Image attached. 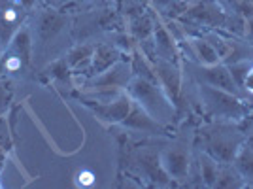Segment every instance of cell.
Listing matches in <instances>:
<instances>
[{
	"instance_id": "cell-1",
	"label": "cell",
	"mask_w": 253,
	"mask_h": 189,
	"mask_svg": "<svg viewBox=\"0 0 253 189\" xmlns=\"http://www.w3.org/2000/svg\"><path fill=\"white\" fill-rule=\"evenodd\" d=\"M108 129L119 147V178H126V184L138 188H174L159 157L161 146L169 137L132 140L114 127Z\"/></svg>"
},
{
	"instance_id": "cell-2",
	"label": "cell",
	"mask_w": 253,
	"mask_h": 189,
	"mask_svg": "<svg viewBox=\"0 0 253 189\" xmlns=\"http://www.w3.org/2000/svg\"><path fill=\"white\" fill-rule=\"evenodd\" d=\"M32 40V61L40 72L43 66L64 57L74 44V13L70 10H55L38 6L29 17Z\"/></svg>"
},
{
	"instance_id": "cell-3",
	"label": "cell",
	"mask_w": 253,
	"mask_h": 189,
	"mask_svg": "<svg viewBox=\"0 0 253 189\" xmlns=\"http://www.w3.org/2000/svg\"><path fill=\"white\" fill-rule=\"evenodd\" d=\"M199 119L187 117L179 123L161 146V165L172 180L174 188H185L195 163V133Z\"/></svg>"
},
{
	"instance_id": "cell-4",
	"label": "cell",
	"mask_w": 253,
	"mask_h": 189,
	"mask_svg": "<svg viewBox=\"0 0 253 189\" xmlns=\"http://www.w3.org/2000/svg\"><path fill=\"white\" fill-rule=\"evenodd\" d=\"M246 142L248 133L244 125L210 119H201L197 123L195 147L210 153L219 163H232Z\"/></svg>"
},
{
	"instance_id": "cell-5",
	"label": "cell",
	"mask_w": 253,
	"mask_h": 189,
	"mask_svg": "<svg viewBox=\"0 0 253 189\" xmlns=\"http://www.w3.org/2000/svg\"><path fill=\"white\" fill-rule=\"evenodd\" d=\"M2 80L11 87L17 96L19 91L27 87H36L40 84V72L32 61V40L29 31V21L23 25L19 32L4 51V76Z\"/></svg>"
},
{
	"instance_id": "cell-6",
	"label": "cell",
	"mask_w": 253,
	"mask_h": 189,
	"mask_svg": "<svg viewBox=\"0 0 253 189\" xmlns=\"http://www.w3.org/2000/svg\"><path fill=\"white\" fill-rule=\"evenodd\" d=\"M125 91L136 104H140L148 112L149 116L155 117L161 125L169 127L170 131H174L178 127V108L159 84L132 76V80L128 82Z\"/></svg>"
},
{
	"instance_id": "cell-7",
	"label": "cell",
	"mask_w": 253,
	"mask_h": 189,
	"mask_svg": "<svg viewBox=\"0 0 253 189\" xmlns=\"http://www.w3.org/2000/svg\"><path fill=\"white\" fill-rule=\"evenodd\" d=\"M74 13V42H104L106 36L116 29L125 27L117 6L96 8Z\"/></svg>"
},
{
	"instance_id": "cell-8",
	"label": "cell",
	"mask_w": 253,
	"mask_h": 189,
	"mask_svg": "<svg viewBox=\"0 0 253 189\" xmlns=\"http://www.w3.org/2000/svg\"><path fill=\"white\" fill-rule=\"evenodd\" d=\"M181 68H183V74L189 78L191 82H195V84L225 89L229 93H234L238 94V96H242V98H246L242 89H240V85L234 82L231 70H229V66L225 63L199 64L195 63V61H189V59H181Z\"/></svg>"
},
{
	"instance_id": "cell-9",
	"label": "cell",
	"mask_w": 253,
	"mask_h": 189,
	"mask_svg": "<svg viewBox=\"0 0 253 189\" xmlns=\"http://www.w3.org/2000/svg\"><path fill=\"white\" fill-rule=\"evenodd\" d=\"M114 129H117L119 133H123L126 138H132V140H142V138H167L172 135V131H170L169 127L161 125L155 117L149 116L148 112L140 104H136L134 100H132L128 116L119 125H114Z\"/></svg>"
},
{
	"instance_id": "cell-10",
	"label": "cell",
	"mask_w": 253,
	"mask_h": 189,
	"mask_svg": "<svg viewBox=\"0 0 253 189\" xmlns=\"http://www.w3.org/2000/svg\"><path fill=\"white\" fill-rule=\"evenodd\" d=\"M132 66L130 57H121L104 72L91 76L76 85V93H93V91H104V89H126L128 82L132 80Z\"/></svg>"
},
{
	"instance_id": "cell-11",
	"label": "cell",
	"mask_w": 253,
	"mask_h": 189,
	"mask_svg": "<svg viewBox=\"0 0 253 189\" xmlns=\"http://www.w3.org/2000/svg\"><path fill=\"white\" fill-rule=\"evenodd\" d=\"M74 98L78 104L84 106L85 110L104 127L119 125L128 116L130 106H132V98L128 96L126 91L119 98L110 100V102H98V100H91V98H85V96H80V94H74Z\"/></svg>"
},
{
	"instance_id": "cell-12",
	"label": "cell",
	"mask_w": 253,
	"mask_h": 189,
	"mask_svg": "<svg viewBox=\"0 0 253 189\" xmlns=\"http://www.w3.org/2000/svg\"><path fill=\"white\" fill-rule=\"evenodd\" d=\"M31 11L19 4V0H0V49L6 51L13 36L29 21Z\"/></svg>"
},
{
	"instance_id": "cell-13",
	"label": "cell",
	"mask_w": 253,
	"mask_h": 189,
	"mask_svg": "<svg viewBox=\"0 0 253 189\" xmlns=\"http://www.w3.org/2000/svg\"><path fill=\"white\" fill-rule=\"evenodd\" d=\"M155 74H157L159 85L163 91L169 94V98L176 104H179V94L183 87V68L181 61H167V59H155Z\"/></svg>"
},
{
	"instance_id": "cell-14",
	"label": "cell",
	"mask_w": 253,
	"mask_h": 189,
	"mask_svg": "<svg viewBox=\"0 0 253 189\" xmlns=\"http://www.w3.org/2000/svg\"><path fill=\"white\" fill-rule=\"evenodd\" d=\"M121 57H125V55H123L121 51H117L112 44L98 42L95 47V53H93L91 64H89V70H87L84 80L91 78V76H96V74H100V72H104L106 68H110L114 63H117ZM84 80H80V82H84ZM80 82H76V85L80 84Z\"/></svg>"
},
{
	"instance_id": "cell-15",
	"label": "cell",
	"mask_w": 253,
	"mask_h": 189,
	"mask_svg": "<svg viewBox=\"0 0 253 189\" xmlns=\"http://www.w3.org/2000/svg\"><path fill=\"white\" fill-rule=\"evenodd\" d=\"M153 42H155V49H157V59L181 61L178 42L172 38L169 29L165 27V23L161 21L159 17H157V23H155V31H153Z\"/></svg>"
},
{
	"instance_id": "cell-16",
	"label": "cell",
	"mask_w": 253,
	"mask_h": 189,
	"mask_svg": "<svg viewBox=\"0 0 253 189\" xmlns=\"http://www.w3.org/2000/svg\"><path fill=\"white\" fill-rule=\"evenodd\" d=\"M155 23H157V15L153 13L151 8H148V10H144L142 13H136V15L125 19V29L138 44L140 40H146V38H149L153 34Z\"/></svg>"
},
{
	"instance_id": "cell-17",
	"label": "cell",
	"mask_w": 253,
	"mask_h": 189,
	"mask_svg": "<svg viewBox=\"0 0 253 189\" xmlns=\"http://www.w3.org/2000/svg\"><path fill=\"white\" fill-rule=\"evenodd\" d=\"M195 165H197L199 176L202 180V186L206 189H215V182H217L221 163L211 157L210 153H206L202 149H195Z\"/></svg>"
},
{
	"instance_id": "cell-18",
	"label": "cell",
	"mask_w": 253,
	"mask_h": 189,
	"mask_svg": "<svg viewBox=\"0 0 253 189\" xmlns=\"http://www.w3.org/2000/svg\"><path fill=\"white\" fill-rule=\"evenodd\" d=\"M191 0H148L149 8L153 10V13L157 15L161 21L167 19H179Z\"/></svg>"
},
{
	"instance_id": "cell-19",
	"label": "cell",
	"mask_w": 253,
	"mask_h": 189,
	"mask_svg": "<svg viewBox=\"0 0 253 189\" xmlns=\"http://www.w3.org/2000/svg\"><path fill=\"white\" fill-rule=\"evenodd\" d=\"M215 189H248V186L238 168L234 167V163H221Z\"/></svg>"
},
{
	"instance_id": "cell-20",
	"label": "cell",
	"mask_w": 253,
	"mask_h": 189,
	"mask_svg": "<svg viewBox=\"0 0 253 189\" xmlns=\"http://www.w3.org/2000/svg\"><path fill=\"white\" fill-rule=\"evenodd\" d=\"M234 167L238 168V172L242 174L244 182L248 188L253 189V142L248 138V142L238 151V155L234 157Z\"/></svg>"
},
{
	"instance_id": "cell-21",
	"label": "cell",
	"mask_w": 253,
	"mask_h": 189,
	"mask_svg": "<svg viewBox=\"0 0 253 189\" xmlns=\"http://www.w3.org/2000/svg\"><path fill=\"white\" fill-rule=\"evenodd\" d=\"M104 42L112 44L114 47H116L117 51H121L125 57H130L132 53L136 51L138 44L136 40L126 32L125 27H121V29H116V31H112L108 36H106Z\"/></svg>"
},
{
	"instance_id": "cell-22",
	"label": "cell",
	"mask_w": 253,
	"mask_h": 189,
	"mask_svg": "<svg viewBox=\"0 0 253 189\" xmlns=\"http://www.w3.org/2000/svg\"><path fill=\"white\" fill-rule=\"evenodd\" d=\"M130 66H132V74H134L136 78H142V80H148V82L159 84L153 63H151L149 59H146L142 53L138 51V47H136V51L130 55Z\"/></svg>"
},
{
	"instance_id": "cell-23",
	"label": "cell",
	"mask_w": 253,
	"mask_h": 189,
	"mask_svg": "<svg viewBox=\"0 0 253 189\" xmlns=\"http://www.w3.org/2000/svg\"><path fill=\"white\" fill-rule=\"evenodd\" d=\"M108 6H117V0H72V4L66 10L87 11L96 10V8H108Z\"/></svg>"
},
{
	"instance_id": "cell-24",
	"label": "cell",
	"mask_w": 253,
	"mask_h": 189,
	"mask_svg": "<svg viewBox=\"0 0 253 189\" xmlns=\"http://www.w3.org/2000/svg\"><path fill=\"white\" fill-rule=\"evenodd\" d=\"M13 102H15V94L11 87L0 78V116H6Z\"/></svg>"
},
{
	"instance_id": "cell-25",
	"label": "cell",
	"mask_w": 253,
	"mask_h": 189,
	"mask_svg": "<svg viewBox=\"0 0 253 189\" xmlns=\"http://www.w3.org/2000/svg\"><path fill=\"white\" fill-rule=\"evenodd\" d=\"M72 4V0H40V6L55 8V10H66Z\"/></svg>"
},
{
	"instance_id": "cell-26",
	"label": "cell",
	"mask_w": 253,
	"mask_h": 189,
	"mask_svg": "<svg viewBox=\"0 0 253 189\" xmlns=\"http://www.w3.org/2000/svg\"><path fill=\"white\" fill-rule=\"evenodd\" d=\"M244 38L253 46V15L246 17V31H244Z\"/></svg>"
},
{
	"instance_id": "cell-27",
	"label": "cell",
	"mask_w": 253,
	"mask_h": 189,
	"mask_svg": "<svg viewBox=\"0 0 253 189\" xmlns=\"http://www.w3.org/2000/svg\"><path fill=\"white\" fill-rule=\"evenodd\" d=\"M6 161H8V155H6V151L0 147V176H2V172H4V167H6ZM2 186V184H0Z\"/></svg>"
},
{
	"instance_id": "cell-28",
	"label": "cell",
	"mask_w": 253,
	"mask_h": 189,
	"mask_svg": "<svg viewBox=\"0 0 253 189\" xmlns=\"http://www.w3.org/2000/svg\"><path fill=\"white\" fill-rule=\"evenodd\" d=\"M244 129H246V133H248V138L253 142V116L250 117V121L244 125Z\"/></svg>"
},
{
	"instance_id": "cell-29",
	"label": "cell",
	"mask_w": 253,
	"mask_h": 189,
	"mask_svg": "<svg viewBox=\"0 0 253 189\" xmlns=\"http://www.w3.org/2000/svg\"><path fill=\"white\" fill-rule=\"evenodd\" d=\"M4 76V51L0 49V78Z\"/></svg>"
}]
</instances>
